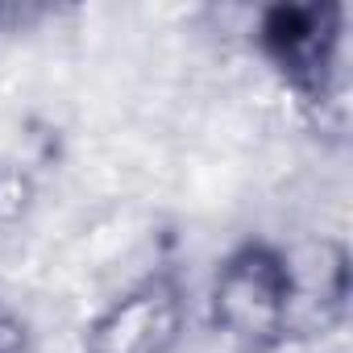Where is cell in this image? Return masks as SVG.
Instances as JSON below:
<instances>
[{"instance_id":"obj_1","label":"cell","mask_w":353,"mask_h":353,"mask_svg":"<svg viewBox=\"0 0 353 353\" xmlns=\"http://www.w3.org/2000/svg\"><path fill=\"white\" fill-rule=\"evenodd\" d=\"M291 258L283 241L250 233L216 258L204 316L237 353H270L291 341Z\"/></svg>"},{"instance_id":"obj_2","label":"cell","mask_w":353,"mask_h":353,"mask_svg":"<svg viewBox=\"0 0 353 353\" xmlns=\"http://www.w3.org/2000/svg\"><path fill=\"white\" fill-rule=\"evenodd\" d=\"M345 21V5L336 0H303V5L283 0L254 13V54L307 117H324L341 96Z\"/></svg>"},{"instance_id":"obj_3","label":"cell","mask_w":353,"mask_h":353,"mask_svg":"<svg viewBox=\"0 0 353 353\" xmlns=\"http://www.w3.org/2000/svg\"><path fill=\"white\" fill-rule=\"evenodd\" d=\"M192 324L188 283L174 262H158L108 295L83 324V353H174Z\"/></svg>"},{"instance_id":"obj_4","label":"cell","mask_w":353,"mask_h":353,"mask_svg":"<svg viewBox=\"0 0 353 353\" xmlns=\"http://www.w3.org/2000/svg\"><path fill=\"white\" fill-rule=\"evenodd\" d=\"M291 258V336L328 341L345 328L353 307V254L341 233H316L287 245Z\"/></svg>"},{"instance_id":"obj_5","label":"cell","mask_w":353,"mask_h":353,"mask_svg":"<svg viewBox=\"0 0 353 353\" xmlns=\"http://www.w3.org/2000/svg\"><path fill=\"white\" fill-rule=\"evenodd\" d=\"M34 208H38V174L17 158H0V233L26 225Z\"/></svg>"},{"instance_id":"obj_6","label":"cell","mask_w":353,"mask_h":353,"mask_svg":"<svg viewBox=\"0 0 353 353\" xmlns=\"http://www.w3.org/2000/svg\"><path fill=\"white\" fill-rule=\"evenodd\" d=\"M38 345V332H34V320L0 295V353H34Z\"/></svg>"}]
</instances>
